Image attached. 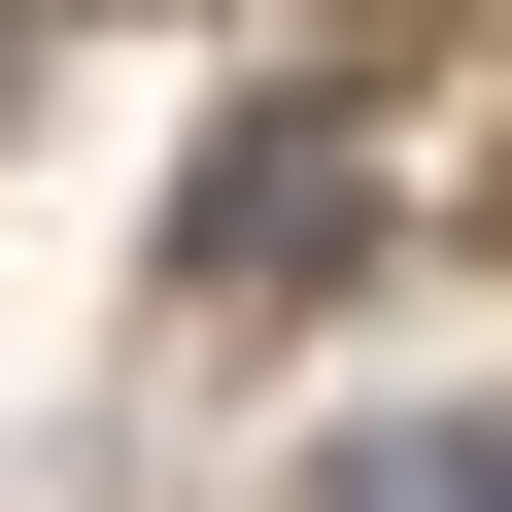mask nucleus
<instances>
[{"mask_svg":"<svg viewBox=\"0 0 512 512\" xmlns=\"http://www.w3.org/2000/svg\"><path fill=\"white\" fill-rule=\"evenodd\" d=\"M308 239H342V137L274 103V137H239V171H205V274H308Z\"/></svg>","mask_w":512,"mask_h":512,"instance_id":"nucleus-1","label":"nucleus"},{"mask_svg":"<svg viewBox=\"0 0 512 512\" xmlns=\"http://www.w3.org/2000/svg\"><path fill=\"white\" fill-rule=\"evenodd\" d=\"M308 512H512V444H342Z\"/></svg>","mask_w":512,"mask_h":512,"instance_id":"nucleus-2","label":"nucleus"}]
</instances>
